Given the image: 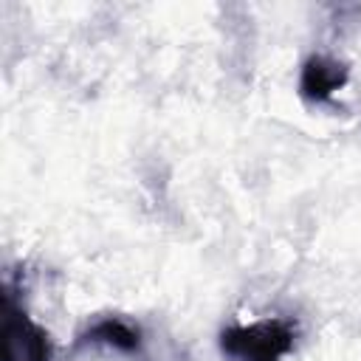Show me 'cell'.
Wrapping results in <instances>:
<instances>
[{"label": "cell", "instance_id": "6da1fadb", "mask_svg": "<svg viewBox=\"0 0 361 361\" xmlns=\"http://www.w3.org/2000/svg\"><path fill=\"white\" fill-rule=\"evenodd\" d=\"M217 344L226 361H282L296 344V327L288 319L268 316L223 327Z\"/></svg>", "mask_w": 361, "mask_h": 361}, {"label": "cell", "instance_id": "7a4b0ae2", "mask_svg": "<svg viewBox=\"0 0 361 361\" xmlns=\"http://www.w3.org/2000/svg\"><path fill=\"white\" fill-rule=\"evenodd\" d=\"M3 361H51L48 333L6 293L3 316Z\"/></svg>", "mask_w": 361, "mask_h": 361}, {"label": "cell", "instance_id": "3957f363", "mask_svg": "<svg viewBox=\"0 0 361 361\" xmlns=\"http://www.w3.org/2000/svg\"><path fill=\"white\" fill-rule=\"evenodd\" d=\"M350 79V68L333 56H307L299 73V96L313 104L330 102Z\"/></svg>", "mask_w": 361, "mask_h": 361}, {"label": "cell", "instance_id": "277c9868", "mask_svg": "<svg viewBox=\"0 0 361 361\" xmlns=\"http://www.w3.org/2000/svg\"><path fill=\"white\" fill-rule=\"evenodd\" d=\"M82 341H90V344H107L113 350H121V353H135L141 347V333L138 327H133L130 322L118 319V316H107V319H99L96 324H90L85 333H82Z\"/></svg>", "mask_w": 361, "mask_h": 361}]
</instances>
